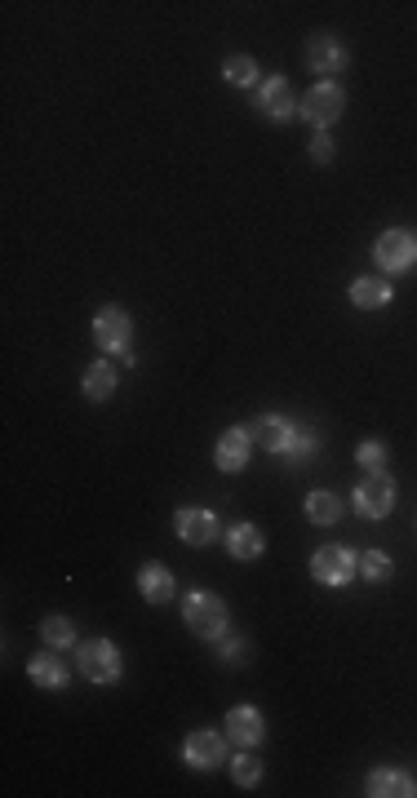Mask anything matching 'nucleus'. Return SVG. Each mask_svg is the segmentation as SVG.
I'll list each match as a JSON object with an SVG mask.
<instances>
[{"label": "nucleus", "instance_id": "obj_1", "mask_svg": "<svg viewBox=\"0 0 417 798\" xmlns=\"http://www.w3.org/2000/svg\"><path fill=\"white\" fill-rule=\"evenodd\" d=\"M182 612H187L191 634H200V639H222V630H227V603L209 590H191Z\"/></svg>", "mask_w": 417, "mask_h": 798}, {"label": "nucleus", "instance_id": "obj_2", "mask_svg": "<svg viewBox=\"0 0 417 798\" xmlns=\"http://www.w3.org/2000/svg\"><path fill=\"white\" fill-rule=\"evenodd\" d=\"M395 506V479L386 475V470H369V475L360 479V488H355V510H360L364 519H386Z\"/></svg>", "mask_w": 417, "mask_h": 798}, {"label": "nucleus", "instance_id": "obj_3", "mask_svg": "<svg viewBox=\"0 0 417 798\" xmlns=\"http://www.w3.org/2000/svg\"><path fill=\"white\" fill-rule=\"evenodd\" d=\"M94 337H98L103 351L129 355V346H134V324H129V315L120 311V306H103V311L94 315Z\"/></svg>", "mask_w": 417, "mask_h": 798}, {"label": "nucleus", "instance_id": "obj_4", "mask_svg": "<svg viewBox=\"0 0 417 798\" xmlns=\"http://www.w3.org/2000/svg\"><path fill=\"white\" fill-rule=\"evenodd\" d=\"M355 568H360V559H355L347 546H324V550H315V559H311V577L320 581V586H347L355 577Z\"/></svg>", "mask_w": 417, "mask_h": 798}, {"label": "nucleus", "instance_id": "obj_5", "mask_svg": "<svg viewBox=\"0 0 417 798\" xmlns=\"http://www.w3.org/2000/svg\"><path fill=\"white\" fill-rule=\"evenodd\" d=\"M80 674L89 683H116L120 679V652L111 639H94L80 648Z\"/></svg>", "mask_w": 417, "mask_h": 798}, {"label": "nucleus", "instance_id": "obj_6", "mask_svg": "<svg viewBox=\"0 0 417 798\" xmlns=\"http://www.w3.org/2000/svg\"><path fill=\"white\" fill-rule=\"evenodd\" d=\"M373 258H378L382 271H409L417 262V235L413 231H386L373 244Z\"/></svg>", "mask_w": 417, "mask_h": 798}, {"label": "nucleus", "instance_id": "obj_7", "mask_svg": "<svg viewBox=\"0 0 417 798\" xmlns=\"http://www.w3.org/2000/svg\"><path fill=\"white\" fill-rule=\"evenodd\" d=\"M302 111H307V120L315 129H329L333 120L347 111V94H342L333 80H324V85H315L307 98H302Z\"/></svg>", "mask_w": 417, "mask_h": 798}, {"label": "nucleus", "instance_id": "obj_8", "mask_svg": "<svg viewBox=\"0 0 417 798\" xmlns=\"http://www.w3.org/2000/svg\"><path fill=\"white\" fill-rule=\"evenodd\" d=\"M182 759H187V767H196V772H213L222 759H227V741H222L218 732H191L187 745H182Z\"/></svg>", "mask_w": 417, "mask_h": 798}, {"label": "nucleus", "instance_id": "obj_9", "mask_svg": "<svg viewBox=\"0 0 417 798\" xmlns=\"http://www.w3.org/2000/svg\"><path fill=\"white\" fill-rule=\"evenodd\" d=\"M293 431H298V426L293 422H284V417H276V413H267V417H258V422L249 426V439L258 448H267V453H289V439H293Z\"/></svg>", "mask_w": 417, "mask_h": 798}, {"label": "nucleus", "instance_id": "obj_10", "mask_svg": "<svg viewBox=\"0 0 417 798\" xmlns=\"http://www.w3.org/2000/svg\"><path fill=\"white\" fill-rule=\"evenodd\" d=\"M174 528H178V537L187 541V546H209V541L218 537V519H213L209 510H196V506L178 510V515H174Z\"/></svg>", "mask_w": 417, "mask_h": 798}, {"label": "nucleus", "instance_id": "obj_11", "mask_svg": "<svg viewBox=\"0 0 417 798\" xmlns=\"http://www.w3.org/2000/svg\"><path fill=\"white\" fill-rule=\"evenodd\" d=\"M307 67L320 71V76H338L347 67V45H338L333 36H311L307 45Z\"/></svg>", "mask_w": 417, "mask_h": 798}, {"label": "nucleus", "instance_id": "obj_12", "mask_svg": "<svg viewBox=\"0 0 417 798\" xmlns=\"http://www.w3.org/2000/svg\"><path fill=\"white\" fill-rule=\"evenodd\" d=\"M227 736L240 745V750L262 745V714L253 710V705H236V710L227 714Z\"/></svg>", "mask_w": 417, "mask_h": 798}, {"label": "nucleus", "instance_id": "obj_13", "mask_svg": "<svg viewBox=\"0 0 417 798\" xmlns=\"http://www.w3.org/2000/svg\"><path fill=\"white\" fill-rule=\"evenodd\" d=\"M369 794L373 798H413L417 785L409 772H395V767H378V772H369Z\"/></svg>", "mask_w": 417, "mask_h": 798}, {"label": "nucleus", "instance_id": "obj_14", "mask_svg": "<svg viewBox=\"0 0 417 798\" xmlns=\"http://www.w3.org/2000/svg\"><path fill=\"white\" fill-rule=\"evenodd\" d=\"M258 107L267 111L271 120H289L293 116V89H289V80L271 76L267 85H262V94H258Z\"/></svg>", "mask_w": 417, "mask_h": 798}, {"label": "nucleus", "instance_id": "obj_15", "mask_svg": "<svg viewBox=\"0 0 417 798\" xmlns=\"http://www.w3.org/2000/svg\"><path fill=\"white\" fill-rule=\"evenodd\" d=\"M138 590L147 603H169L174 599V572H169L165 564H147L138 572Z\"/></svg>", "mask_w": 417, "mask_h": 798}, {"label": "nucleus", "instance_id": "obj_16", "mask_svg": "<svg viewBox=\"0 0 417 798\" xmlns=\"http://www.w3.org/2000/svg\"><path fill=\"white\" fill-rule=\"evenodd\" d=\"M249 431H227L218 439V470H227V475H236V470H244V462H249Z\"/></svg>", "mask_w": 417, "mask_h": 798}, {"label": "nucleus", "instance_id": "obj_17", "mask_svg": "<svg viewBox=\"0 0 417 798\" xmlns=\"http://www.w3.org/2000/svg\"><path fill=\"white\" fill-rule=\"evenodd\" d=\"M27 674H32V683H40V688H67V665L58 652H40V657H32Z\"/></svg>", "mask_w": 417, "mask_h": 798}, {"label": "nucleus", "instance_id": "obj_18", "mask_svg": "<svg viewBox=\"0 0 417 798\" xmlns=\"http://www.w3.org/2000/svg\"><path fill=\"white\" fill-rule=\"evenodd\" d=\"M262 546H267V541H262V528L258 524H236V528L227 532V550L236 559H258Z\"/></svg>", "mask_w": 417, "mask_h": 798}, {"label": "nucleus", "instance_id": "obj_19", "mask_svg": "<svg viewBox=\"0 0 417 798\" xmlns=\"http://www.w3.org/2000/svg\"><path fill=\"white\" fill-rule=\"evenodd\" d=\"M351 302L360 306V311H378V306L391 302V284H386V280H373V275H364V280L351 284Z\"/></svg>", "mask_w": 417, "mask_h": 798}, {"label": "nucleus", "instance_id": "obj_20", "mask_svg": "<svg viewBox=\"0 0 417 798\" xmlns=\"http://www.w3.org/2000/svg\"><path fill=\"white\" fill-rule=\"evenodd\" d=\"M342 510H347V506H342L338 493H311V497H307V519H311V524H320V528L338 524Z\"/></svg>", "mask_w": 417, "mask_h": 798}, {"label": "nucleus", "instance_id": "obj_21", "mask_svg": "<svg viewBox=\"0 0 417 798\" xmlns=\"http://www.w3.org/2000/svg\"><path fill=\"white\" fill-rule=\"evenodd\" d=\"M85 395L98 399V404L116 395V368H111V364H89V373H85Z\"/></svg>", "mask_w": 417, "mask_h": 798}, {"label": "nucleus", "instance_id": "obj_22", "mask_svg": "<svg viewBox=\"0 0 417 798\" xmlns=\"http://www.w3.org/2000/svg\"><path fill=\"white\" fill-rule=\"evenodd\" d=\"M40 634H45L49 648H71V643H76V626H71L67 617H45Z\"/></svg>", "mask_w": 417, "mask_h": 798}, {"label": "nucleus", "instance_id": "obj_23", "mask_svg": "<svg viewBox=\"0 0 417 798\" xmlns=\"http://www.w3.org/2000/svg\"><path fill=\"white\" fill-rule=\"evenodd\" d=\"M227 80H231L236 89H249L253 80H258V67H253V58H249V54H231V58H227Z\"/></svg>", "mask_w": 417, "mask_h": 798}, {"label": "nucleus", "instance_id": "obj_24", "mask_svg": "<svg viewBox=\"0 0 417 798\" xmlns=\"http://www.w3.org/2000/svg\"><path fill=\"white\" fill-rule=\"evenodd\" d=\"M360 572L369 581H386L395 572V564H391V555H382V550H364V555H360Z\"/></svg>", "mask_w": 417, "mask_h": 798}, {"label": "nucleus", "instance_id": "obj_25", "mask_svg": "<svg viewBox=\"0 0 417 798\" xmlns=\"http://www.w3.org/2000/svg\"><path fill=\"white\" fill-rule=\"evenodd\" d=\"M315 448H320V444H315V435L307 431V426H298V431H293V439H289V453H284V457H289L293 466H302L307 457H315Z\"/></svg>", "mask_w": 417, "mask_h": 798}, {"label": "nucleus", "instance_id": "obj_26", "mask_svg": "<svg viewBox=\"0 0 417 798\" xmlns=\"http://www.w3.org/2000/svg\"><path fill=\"white\" fill-rule=\"evenodd\" d=\"M231 776H236V785H258V776H262V763H258V754H236V763H231Z\"/></svg>", "mask_w": 417, "mask_h": 798}, {"label": "nucleus", "instance_id": "obj_27", "mask_svg": "<svg viewBox=\"0 0 417 798\" xmlns=\"http://www.w3.org/2000/svg\"><path fill=\"white\" fill-rule=\"evenodd\" d=\"M307 151H311V160H315V165H329V160H333V138H329V129H320V133H315Z\"/></svg>", "mask_w": 417, "mask_h": 798}, {"label": "nucleus", "instance_id": "obj_28", "mask_svg": "<svg viewBox=\"0 0 417 798\" xmlns=\"http://www.w3.org/2000/svg\"><path fill=\"white\" fill-rule=\"evenodd\" d=\"M355 457H360V466H369V470H378V466L386 462V448L378 444V439H369V444H360V453H355Z\"/></svg>", "mask_w": 417, "mask_h": 798}, {"label": "nucleus", "instance_id": "obj_29", "mask_svg": "<svg viewBox=\"0 0 417 798\" xmlns=\"http://www.w3.org/2000/svg\"><path fill=\"white\" fill-rule=\"evenodd\" d=\"M244 657H249V643H244V639H227V643H222V661L236 665V661H244Z\"/></svg>", "mask_w": 417, "mask_h": 798}]
</instances>
